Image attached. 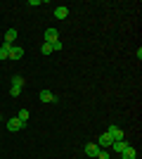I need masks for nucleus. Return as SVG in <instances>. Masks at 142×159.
Instances as JSON below:
<instances>
[{"instance_id":"1","label":"nucleus","mask_w":142,"mask_h":159,"mask_svg":"<svg viewBox=\"0 0 142 159\" xmlns=\"http://www.w3.org/2000/svg\"><path fill=\"white\" fill-rule=\"evenodd\" d=\"M21 88H24V79H21V76H12V86H10V95H12V98H19Z\"/></svg>"},{"instance_id":"2","label":"nucleus","mask_w":142,"mask_h":159,"mask_svg":"<svg viewBox=\"0 0 142 159\" xmlns=\"http://www.w3.org/2000/svg\"><path fill=\"white\" fill-rule=\"evenodd\" d=\"M24 126H26V124H24V121H19L17 116H12V119H7V121H5V128H7L10 133H17V131H21Z\"/></svg>"},{"instance_id":"3","label":"nucleus","mask_w":142,"mask_h":159,"mask_svg":"<svg viewBox=\"0 0 142 159\" xmlns=\"http://www.w3.org/2000/svg\"><path fill=\"white\" fill-rule=\"evenodd\" d=\"M21 57H24V48L21 45H10V57H7V60H21Z\"/></svg>"},{"instance_id":"4","label":"nucleus","mask_w":142,"mask_h":159,"mask_svg":"<svg viewBox=\"0 0 142 159\" xmlns=\"http://www.w3.org/2000/svg\"><path fill=\"white\" fill-rule=\"evenodd\" d=\"M43 43H54V40H59V33H57V29H45V33H43Z\"/></svg>"},{"instance_id":"5","label":"nucleus","mask_w":142,"mask_h":159,"mask_svg":"<svg viewBox=\"0 0 142 159\" xmlns=\"http://www.w3.org/2000/svg\"><path fill=\"white\" fill-rule=\"evenodd\" d=\"M111 143H114V138L104 131V133L100 135V145H97V147H100V150H107V147H111Z\"/></svg>"},{"instance_id":"6","label":"nucleus","mask_w":142,"mask_h":159,"mask_svg":"<svg viewBox=\"0 0 142 159\" xmlns=\"http://www.w3.org/2000/svg\"><path fill=\"white\" fill-rule=\"evenodd\" d=\"M17 36H19V31H17L14 26H10V29L5 31V43H7V45H14V40H17Z\"/></svg>"},{"instance_id":"7","label":"nucleus","mask_w":142,"mask_h":159,"mask_svg":"<svg viewBox=\"0 0 142 159\" xmlns=\"http://www.w3.org/2000/svg\"><path fill=\"white\" fill-rule=\"evenodd\" d=\"M107 133H109V135H111L114 140H123V131H121L118 126H114V124H111V126L107 128Z\"/></svg>"},{"instance_id":"8","label":"nucleus","mask_w":142,"mask_h":159,"mask_svg":"<svg viewBox=\"0 0 142 159\" xmlns=\"http://www.w3.org/2000/svg\"><path fill=\"white\" fill-rule=\"evenodd\" d=\"M126 147H130L128 143H126V140H114V143H111V150H114L116 154H121L123 150H126Z\"/></svg>"},{"instance_id":"9","label":"nucleus","mask_w":142,"mask_h":159,"mask_svg":"<svg viewBox=\"0 0 142 159\" xmlns=\"http://www.w3.org/2000/svg\"><path fill=\"white\" fill-rule=\"evenodd\" d=\"M83 152L88 154V157H93V159H95V157H97V152H100V147H97V143H88Z\"/></svg>"},{"instance_id":"10","label":"nucleus","mask_w":142,"mask_h":159,"mask_svg":"<svg viewBox=\"0 0 142 159\" xmlns=\"http://www.w3.org/2000/svg\"><path fill=\"white\" fill-rule=\"evenodd\" d=\"M41 102H57V98L50 90H41Z\"/></svg>"},{"instance_id":"11","label":"nucleus","mask_w":142,"mask_h":159,"mask_svg":"<svg viewBox=\"0 0 142 159\" xmlns=\"http://www.w3.org/2000/svg\"><path fill=\"white\" fill-rule=\"evenodd\" d=\"M54 17H57V19H67L69 17V7H54Z\"/></svg>"},{"instance_id":"12","label":"nucleus","mask_w":142,"mask_h":159,"mask_svg":"<svg viewBox=\"0 0 142 159\" xmlns=\"http://www.w3.org/2000/svg\"><path fill=\"white\" fill-rule=\"evenodd\" d=\"M135 150H133V147H126V150H123L121 152V159H135Z\"/></svg>"},{"instance_id":"13","label":"nucleus","mask_w":142,"mask_h":159,"mask_svg":"<svg viewBox=\"0 0 142 159\" xmlns=\"http://www.w3.org/2000/svg\"><path fill=\"white\" fill-rule=\"evenodd\" d=\"M7 57H10V45L5 43V45H0V62L7 60Z\"/></svg>"},{"instance_id":"14","label":"nucleus","mask_w":142,"mask_h":159,"mask_svg":"<svg viewBox=\"0 0 142 159\" xmlns=\"http://www.w3.org/2000/svg\"><path fill=\"white\" fill-rule=\"evenodd\" d=\"M17 119H19V121H24V124H26V121H28V109H21V112L17 114Z\"/></svg>"},{"instance_id":"15","label":"nucleus","mask_w":142,"mask_h":159,"mask_svg":"<svg viewBox=\"0 0 142 159\" xmlns=\"http://www.w3.org/2000/svg\"><path fill=\"white\" fill-rule=\"evenodd\" d=\"M41 52H43V55H50V52H52V48H50V43H43V45H41Z\"/></svg>"},{"instance_id":"16","label":"nucleus","mask_w":142,"mask_h":159,"mask_svg":"<svg viewBox=\"0 0 142 159\" xmlns=\"http://www.w3.org/2000/svg\"><path fill=\"white\" fill-rule=\"evenodd\" d=\"M109 157H111V154H109L107 150H100V152H97V157H95V159H109Z\"/></svg>"},{"instance_id":"17","label":"nucleus","mask_w":142,"mask_h":159,"mask_svg":"<svg viewBox=\"0 0 142 159\" xmlns=\"http://www.w3.org/2000/svg\"><path fill=\"white\" fill-rule=\"evenodd\" d=\"M50 48H52V52H54V50H62V40H54V43H50Z\"/></svg>"},{"instance_id":"18","label":"nucleus","mask_w":142,"mask_h":159,"mask_svg":"<svg viewBox=\"0 0 142 159\" xmlns=\"http://www.w3.org/2000/svg\"><path fill=\"white\" fill-rule=\"evenodd\" d=\"M0 124H2V114H0Z\"/></svg>"}]
</instances>
